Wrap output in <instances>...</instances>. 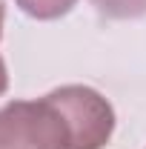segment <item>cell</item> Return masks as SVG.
Wrapping results in <instances>:
<instances>
[{"mask_svg":"<svg viewBox=\"0 0 146 149\" xmlns=\"http://www.w3.org/2000/svg\"><path fill=\"white\" fill-rule=\"evenodd\" d=\"M97 12L109 17H140L146 15V0H92Z\"/></svg>","mask_w":146,"mask_h":149,"instance_id":"obj_3","label":"cell"},{"mask_svg":"<svg viewBox=\"0 0 146 149\" xmlns=\"http://www.w3.org/2000/svg\"><path fill=\"white\" fill-rule=\"evenodd\" d=\"M6 83H9V77H6V66H3V60H0V92L6 89Z\"/></svg>","mask_w":146,"mask_h":149,"instance_id":"obj_4","label":"cell"},{"mask_svg":"<svg viewBox=\"0 0 146 149\" xmlns=\"http://www.w3.org/2000/svg\"><path fill=\"white\" fill-rule=\"evenodd\" d=\"M115 112L89 86H60L0 109V149H103Z\"/></svg>","mask_w":146,"mask_h":149,"instance_id":"obj_1","label":"cell"},{"mask_svg":"<svg viewBox=\"0 0 146 149\" xmlns=\"http://www.w3.org/2000/svg\"><path fill=\"white\" fill-rule=\"evenodd\" d=\"M77 0H17V6L26 12V15H32L37 20H52V17H60V15H66L69 9H72Z\"/></svg>","mask_w":146,"mask_h":149,"instance_id":"obj_2","label":"cell"},{"mask_svg":"<svg viewBox=\"0 0 146 149\" xmlns=\"http://www.w3.org/2000/svg\"><path fill=\"white\" fill-rule=\"evenodd\" d=\"M0 35H3V3H0Z\"/></svg>","mask_w":146,"mask_h":149,"instance_id":"obj_5","label":"cell"}]
</instances>
